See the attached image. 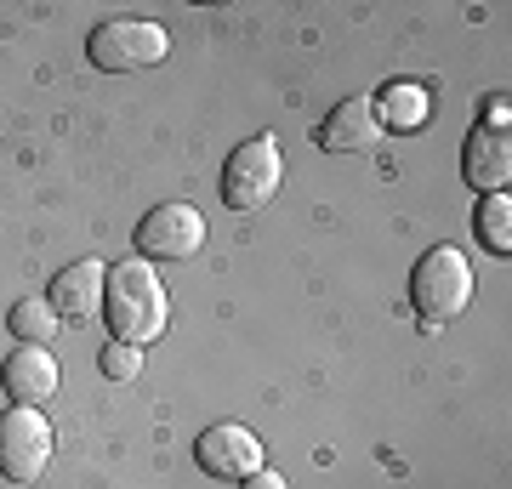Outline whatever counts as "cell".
I'll list each match as a JSON object with an SVG mask.
<instances>
[{"label":"cell","mask_w":512,"mask_h":489,"mask_svg":"<svg viewBox=\"0 0 512 489\" xmlns=\"http://www.w3.org/2000/svg\"><path fill=\"white\" fill-rule=\"evenodd\" d=\"M103 319H109L114 342H131V347H148L154 336H165L171 302H165V285H160V273H154V262H120V268H109Z\"/></svg>","instance_id":"1"},{"label":"cell","mask_w":512,"mask_h":489,"mask_svg":"<svg viewBox=\"0 0 512 489\" xmlns=\"http://www.w3.org/2000/svg\"><path fill=\"white\" fill-rule=\"evenodd\" d=\"M410 302H416V313L427 319V330L444 325V319H456V313L473 302V262H467L456 245H433V251L416 262V273H410Z\"/></svg>","instance_id":"2"},{"label":"cell","mask_w":512,"mask_h":489,"mask_svg":"<svg viewBox=\"0 0 512 489\" xmlns=\"http://www.w3.org/2000/svg\"><path fill=\"white\" fill-rule=\"evenodd\" d=\"M86 57H92V69H103V74H137V69H154V63L171 57V35L148 18H114V23H103V29H92Z\"/></svg>","instance_id":"3"},{"label":"cell","mask_w":512,"mask_h":489,"mask_svg":"<svg viewBox=\"0 0 512 489\" xmlns=\"http://www.w3.org/2000/svg\"><path fill=\"white\" fill-rule=\"evenodd\" d=\"M279 177H285L279 143L274 137H251V143L234 148V160L222 171V200H228V211L251 217V211H262V205L279 194Z\"/></svg>","instance_id":"4"},{"label":"cell","mask_w":512,"mask_h":489,"mask_svg":"<svg viewBox=\"0 0 512 489\" xmlns=\"http://www.w3.org/2000/svg\"><path fill=\"white\" fill-rule=\"evenodd\" d=\"M52 461V427L40 410L29 404H12L6 416H0V472L12 478V484H35L40 472Z\"/></svg>","instance_id":"5"},{"label":"cell","mask_w":512,"mask_h":489,"mask_svg":"<svg viewBox=\"0 0 512 489\" xmlns=\"http://www.w3.org/2000/svg\"><path fill=\"white\" fill-rule=\"evenodd\" d=\"M205 245V217L194 205H154L137 222V256L148 262H188Z\"/></svg>","instance_id":"6"},{"label":"cell","mask_w":512,"mask_h":489,"mask_svg":"<svg viewBox=\"0 0 512 489\" xmlns=\"http://www.w3.org/2000/svg\"><path fill=\"white\" fill-rule=\"evenodd\" d=\"M194 455H200V467L211 472V478H222V484H245V478L262 467V444H256V433L251 427H234V421L205 427L200 444H194Z\"/></svg>","instance_id":"7"},{"label":"cell","mask_w":512,"mask_h":489,"mask_svg":"<svg viewBox=\"0 0 512 489\" xmlns=\"http://www.w3.org/2000/svg\"><path fill=\"white\" fill-rule=\"evenodd\" d=\"M382 143V120H376V97H342L319 126L325 154H370Z\"/></svg>","instance_id":"8"},{"label":"cell","mask_w":512,"mask_h":489,"mask_svg":"<svg viewBox=\"0 0 512 489\" xmlns=\"http://www.w3.org/2000/svg\"><path fill=\"white\" fill-rule=\"evenodd\" d=\"M103 290H109V262H97V256H86V262H69V268L52 279V313L57 319H92L97 308H103Z\"/></svg>","instance_id":"9"},{"label":"cell","mask_w":512,"mask_h":489,"mask_svg":"<svg viewBox=\"0 0 512 489\" xmlns=\"http://www.w3.org/2000/svg\"><path fill=\"white\" fill-rule=\"evenodd\" d=\"M461 171H467L473 188L501 194L507 177H512V137L507 131H473V137H467V154H461Z\"/></svg>","instance_id":"10"},{"label":"cell","mask_w":512,"mask_h":489,"mask_svg":"<svg viewBox=\"0 0 512 489\" xmlns=\"http://www.w3.org/2000/svg\"><path fill=\"white\" fill-rule=\"evenodd\" d=\"M6 393L18 404H46L57 393V359H52V347H18L12 359H6Z\"/></svg>","instance_id":"11"},{"label":"cell","mask_w":512,"mask_h":489,"mask_svg":"<svg viewBox=\"0 0 512 489\" xmlns=\"http://www.w3.org/2000/svg\"><path fill=\"white\" fill-rule=\"evenodd\" d=\"M376 120H382V131H416L427 120V91L410 86V80H393L376 97Z\"/></svg>","instance_id":"12"},{"label":"cell","mask_w":512,"mask_h":489,"mask_svg":"<svg viewBox=\"0 0 512 489\" xmlns=\"http://www.w3.org/2000/svg\"><path fill=\"white\" fill-rule=\"evenodd\" d=\"M12 336H18L23 347H52L57 336V313L46 296H23L18 308H12Z\"/></svg>","instance_id":"13"},{"label":"cell","mask_w":512,"mask_h":489,"mask_svg":"<svg viewBox=\"0 0 512 489\" xmlns=\"http://www.w3.org/2000/svg\"><path fill=\"white\" fill-rule=\"evenodd\" d=\"M478 239H484L495 256L512 251V200H507V188H501V194H484V205H478Z\"/></svg>","instance_id":"14"},{"label":"cell","mask_w":512,"mask_h":489,"mask_svg":"<svg viewBox=\"0 0 512 489\" xmlns=\"http://www.w3.org/2000/svg\"><path fill=\"white\" fill-rule=\"evenodd\" d=\"M97 370L109 381H137V370H143V353L131 342H109L103 353H97Z\"/></svg>","instance_id":"15"},{"label":"cell","mask_w":512,"mask_h":489,"mask_svg":"<svg viewBox=\"0 0 512 489\" xmlns=\"http://www.w3.org/2000/svg\"><path fill=\"white\" fill-rule=\"evenodd\" d=\"M507 114H512V103L490 91V97H484V131H507Z\"/></svg>","instance_id":"16"},{"label":"cell","mask_w":512,"mask_h":489,"mask_svg":"<svg viewBox=\"0 0 512 489\" xmlns=\"http://www.w3.org/2000/svg\"><path fill=\"white\" fill-rule=\"evenodd\" d=\"M245 489H291V484H285V478H279V472H268V467H256L251 478H245Z\"/></svg>","instance_id":"17"}]
</instances>
